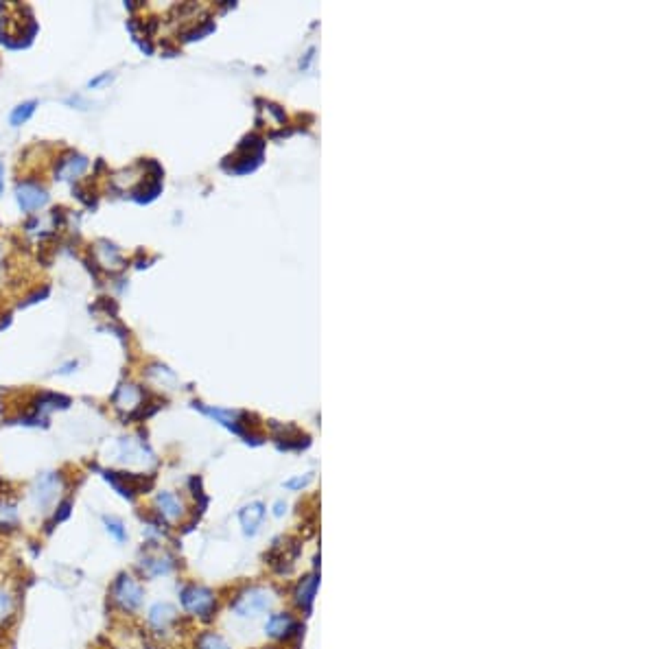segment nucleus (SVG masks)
Masks as SVG:
<instances>
[{
    "mask_svg": "<svg viewBox=\"0 0 656 649\" xmlns=\"http://www.w3.org/2000/svg\"><path fill=\"white\" fill-rule=\"evenodd\" d=\"M3 175H5V167L0 164V192L5 190V177H3Z\"/></svg>",
    "mask_w": 656,
    "mask_h": 649,
    "instance_id": "393cba45",
    "label": "nucleus"
},
{
    "mask_svg": "<svg viewBox=\"0 0 656 649\" xmlns=\"http://www.w3.org/2000/svg\"><path fill=\"white\" fill-rule=\"evenodd\" d=\"M35 108H38L35 101H26V103L18 105V108L11 112V125H13V127H20L22 123H26V120L33 116Z\"/></svg>",
    "mask_w": 656,
    "mask_h": 649,
    "instance_id": "f3484780",
    "label": "nucleus"
},
{
    "mask_svg": "<svg viewBox=\"0 0 656 649\" xmlns=\"http://www.w3.org/2000/svg\"><path fill=\"white\" fill-rule=\"evenodd\" d=\"M18 525V509L13 503L0 501V529H13Z\"/></svg>",
    "mask_w": 656,
    "mask_h": 649,
    "instance_id": "2eb2a0df",
    "label": "nucleus"
},
{
    "mask_svg": "<svg viewBox=\"0 0 656 649\" xmlns=\"http://www.w3.org/2000/svg\"><path fill=\"white\" fill-rule=\"evenodd\" d=\"M0 256H3V252H0Z\"/></svg>",
    "mask_w": 656,
    "mask_h": 649,
    "instance_id": "a878e982",
    "label": "nucleus"
},
{
    "mask_svg": "<svg viewBox=\"0 0 656 649\" xmlns=\"http://www.w3.org/2000/svg\"><path fill=\"white\" fill-rule=\"evenodd\" d=\"M177 618H180V614H177L175 606H171V603H156L149 610L147 621L156 634H167L177 623Z\"/></svg>",
    "mask_w": 656,
    "mask_h": 649,
    "instance_id": "1a4fd4ad",
    "label": "nucleus"
},
{
    "mask_svg": "<svg viewBox=\"0 0 656 649\" xmlns=\"http://www.w3.org/2000/svg\"><path fill=\"white\" fill-rule=\"evenodd\" d=\"M108 79H112V74H110V72H106V74H99V77H97V79H92L90 83H88V85H90V88H97V85H101L103 81H108Z\"/></svg>",
    "mask_w": 656,
    "mask_h": 649,
    "instance_id": "5701e85b",
    "label": "nucleus"
},
{
    "mask_svg": "<svg viewBox=\"0 0 656 649\" xmlns=\"http://www.w3.org/2000/svg\"><path fill=\"white\" fill-rule=\"evenodd\" d=\"M263 520H265V505L261 501L249 503L238 511V523H241V527H243V534L249 538L259 534Z\"/></svg>",
    "mask_w": 656,
    "mask_h": 649,
    "instance_id": "9d476101",
    "label": "nucleus"
},
{
    "mask_svg": "<svg viewBox=\"0 0 656 649\" xmlns=\"http://www.w3.org/2000/svg\"><path fill=\"white\" fill-rule=\"evenodd\" d=\"M103 525H106V532L118 542V545H123L127 540V529L121 518H114V516H103Z\"/></svg>",
    "mask_w": 656,
    "mask_h": 649,
    "instance_id": "dca6fc26",
    "label": "nucleus"
},
{
    "mask_svg": "<svg viewBox=\"0 0 656 649\" xmlns=\"http://www.w3.org/2000/svg\"><path fill=\"white\" fill-rule=\"evenodd\" d=\"M293 630H295V623H293L291 614H287V612L272 614L270 618H267V623H265V632H267V636L278 639V641L289 639Z\"/></svg>",
    "mask_w": 656,
    "mask_h": 649,
    "instance_id": "9b49d317",
    "label": "nucleus"
},
{
    "mask_svg": "<svg viewBox=\"0 0 656 649\" xmlns=\"http://www.w3.org/2000/svg\"><path fill=\"white\" fill-rule=\"evenodd\" d=\"M138 568H140V575L147 577V580H156V577H162V575H169L175 568V557L164 553V551H158V553H147L145 557H140L138 562Z\"/></svg>",
    "mask_w": 656,
    "mask_h": 649,
    "instance_id": "423d86ee",
    "label": "nucleus"
},
{
    "mask_svg": "<svg viewBox=\"0 0 656 649\" xmlns=\"http://www.w3.org/2000/svg\"><path fill=\"white\" fill-rule=\"evenodd\" d=\"M88 169V158L79 156V154H70L68 158H62L57 164V179H72L81 175L83 171Z\"/></svg>",
    "mask_w": 656,
    "mask_h": 649,
    "instance_id": "ddd939ff",
    "label": "nucleus"
},
{
    "mask_svg": "<svg viewBox=\"0 0 656 649\" xmlns=\"http://www.w3.org/2000/svg\"><path fill=\"white\" fill-rule=\"evenodd\" d=\"M300 555V542L297 540H276L272 551L267 553V562L278 573H289Z\"/></svg>",
    "mask_w": 656,
    "mask_h": 649,
    "instance_id": "39448f33",
    "label": "nucleus"
},
{
    "mask_svg": "<svg viewBox=\"0 0 656 649\" xmlns=\"http://www.w3.org/2000/svg\"><path fill=\"white\" fill-rule=\"evenodd\" d=\"M11 614H13V597H11L9 591L0 588V625H3L5 621H9Z\"/></svg>",
    "mask_w": 656,
    "mask_h": 649,
    "instance_id": "6ab92c4d",
    "label": "nucleus"
},
{
    "mask_svg": "<svg viewBox=\"0 0 656 649\" xmlns=\"http://www.w3.org/2000/svg\"><path fill=\"white\" fill-rule=\"evenodd\" d=\"M64 488V481L59 473H44L35 479L33 488H31V503L35 509L47 511L55 501L59 492Z\"/></svg>",
    "mask_w": 656,
    "mask_h": 649,
    "instance_id": "20e7f679",
    "label": "nucleus"
},
{
    "mask_svg": "<svg viewBox=\"0 0 656 649\" xmlns=\"http://www.w3.org/2000/svg\"><path fill=\"white\" fill-rule=\"evenodd\" d=\"M309 481H311V477H304V479H302V477H300V479H291V481H287V483H285V488H289V490H297V488H304Z\"/></svg>",
    "mask_w": 656,
    "mask_h": 649,
    "instance_id": "4be33fe9",
    "label": "nucleus"
},
{
    "mask_svg": "<svg viewBox=\"0 0 656 649\" xmlns=\"http://www.w3.org/2000/svg\"><path fill=\"white\" fill-rule=\"evenodd\" d=\"M180 601L186 612L195 614L204 621L208 618H213L215 610H217V597L211 588L206 586H197V584H190V586H184L182 593H180Z\"/></svg>",
    "mask_w": 656,
    "mask_h": 649,
    "instance_id": "7ed1b4c3",
    "label": "nucleus"
},
{
    "mask_svg": "<svg viewBox=\"0 0 656 649\" xmlns=\"http://www.w3.org/2000/svg\"><path fill=\"white\" fill-rule=\"evenodd\" d=\"M197 649H230V645L215 632H204L197 639Z\"/></svg>",
    "mask_w": 656,
    "mask_h": 649,
    "instance_id": "a211bd4d",
    "label": "nucleus"
},
{
    "mask_svg": "<svg viewBox=\"0 0 656 649\" xmlns=\"http://www.w3.org/2000/svg\"><path fill=\"white\" fill-rule=\"evenodd\" d=\"M16 199H18V204L24 213H33V210H40V208L47 206L49 195L35 182H20L16 186Z\"/></svg>",
    "mask_w": 656,
    "mask_h": 649,
    "instance_id": "0eeeda50",
    "label": "nucleus"
},
{
    "mask_svg": "<svg viewBox=\"0 0 656 649\" xmlns=\"http://www.w3.org/2000/svg\"><path fill=\"white\" fill-rule=\"evenodd\" d=\"M318 575H306L295 588V603L300 606L304 612H311L313 601H315V593H318Z\"/></svg>",
    "mask_w": 656,
    "mask_h": 649,
    "instance_id": "f8f14e48",
    "label": "nucleus"
},
{
    "mask_svg": "<svg viewBox=\"0 0 656 649\" xmlns=\"http://www.w3.org/2000/svg\"><path fill=\"white\" fill-rule=\"evenodd\" d=\"M99 254H103L101 263L106 267H110L112 263H121V254H118V249L110 243H99Z\"/></svg>",
    "mask_w": 656,
    "mask_h": 649,
    "instance_id": "aec40b11",
    "label": "nucleus"
},
{
    "mask_svg": "<svg viewBox=\"0 0 656 649\" xmlns=\"http://www.w3.org/2000/svg\"><path fill=\"white\" fill-rule=\"evenodd\" d=\"M285 509H287V505L282 503V501H278V503L274 505V516H282V514H285Z\"/></svg>",
    "mask_w": 656,
    "mask_h": 649,
    "instance_id": "b1692460",
    "label": "nucleus"
},
{
    "mask_svg": "<svg viewBox=\"0 0 656 649\" xmlns=\"http://www.w3.org/2000/svg\"><path fill=\"white\" fill-rule=\"evenodd\" d=\"M142 400V391L136 385H121L114 394V404L121 411H133Z\"/></svg>",
    "mask_w": 656,
    "mask_h": 649,
    "instance_id": "4468645a",
    "label": "nucleus"
},
{
    "mask_svg": "<svg viewBox=\"0 0 656 649\" xmlns=\"http://www.w3.org/2000/svg\"><path fill=\"white\" fill-rule=\"evenodd\" d=\"M70 507H72V503L66 499V501H62L57 505V511H55V516H53V523L49 525V532L53 529V525H59V523H64L68 516H70Z\"/></svg>",
    "mask_w": 656,
    "mask_h": 649,
    "instance_id": "412c9836",
    "label": "nucleus"
},
{
    "mask_svg": "<svg viewBox=\"0 0 656 649\" xmlns=\"http://www.w3.org/2000/svg\"><path fill=\"white\" fill-rule=\"evenodd\" d=\"M274 601L276 599L272 591H267V588H261V586H249L230 601V610L241 618H256L265 612H270Z\"/></svg>",
    "mask_w": 656,
    "mask_h": 649,
    "instance_id": "f257e3e1",
    "label": "nucleus"
},
{
    "mask_svg": "<svg viewBox=\"0 0 656 649\" xmlns=\"http://www.w3.org/2000/svg\"><path fill=\"white\" fill-rule=\"evenodd\" d=\"M154 507L162 523H180L184 516V503L173 492H158Z\"/></svg>",
    "mask_w": 656,
    "mask_h": 649,
    "instance_id": "6e6552de",
    "label": "nucleus"
},
{
    "mask_svg": "<svg viewBox=\"0 0 656 649\" xmlns=\"http://www.w3.org/2000/svg\"><path fill=\"white\" fill-rule=\"evenodd\" d=\"M112 601L118 610L123 612H136L142 606L145 599V588L138 584V580H133L129 573H121L114 584H112Z\"/></svg>",
    "mask_w": 656,
    "mask_h": 649,
    "instance_id": "f03ea898",
    "label": "nucleus"
}]
</instances>
